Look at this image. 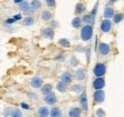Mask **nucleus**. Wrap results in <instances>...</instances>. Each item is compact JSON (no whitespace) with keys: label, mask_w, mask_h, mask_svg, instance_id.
Returning <instances> with one entry per match:
<instances>
[{"label":"nucleus","mask_w":124,"mask_h":117,"mask_svg":"<svg viewBox=\"0 0 124 117\" xmlns=\"http://www.w3.org/2000/svg\"><path fill=\"white\" fill-rule=\"evenodd\" d=\"M124 17V15L123 14H116V15H114V22L115 23H119V22H121L122 21V19H123Z\"/></svg>","instance_id":"bb28decb"},{"label":"nucleus","mask_w":124,"mask_h":117,"mask_svg":"<svg viewBox=\"0 0 124 117\" xmlns=\"http://www.w3.org/2000/svg\"><path fill=\"white\" fill-rule=\"evenodd\" d=\"M116 1V0H110V2H111V3H115Z\"/></svg>","instance_id":"e433bc0d"},{"label":"nucleus","mask_w":124,"mask_h":117,"mask_svg":"<svg viewBox=\"0 0 124 117\" xmlns=\"http://www.w3.org/2000/svg\"><path fill=\"white\" fill-rule=\"evenodd\" d=\"M114 9L112 8V7H106L105 9H104V11H103V16L106 18V19H109V18H112V17H114Z\"/></svg>","instance_id":"6e6552de"},{"label":"nucleus","mask_w":124,"mask_h":117,"mask_svg":"<svg viewBox=\"0 0 124 117\" xmlns=\"http://www.w3.org/2000/svg\"><path fill=\"white\" fill-rule=\"evenodd\" d=\"M82 21H83L86 25H90V24L93 23V21H94V15H93L92 14L84 15L83 18H82Z\"/></svg>","instance_id":"ddd939ff"},{"label":"nucleus","mask_w":124,"mask_h":117,"mask_svg":"<svg viewBox=\"0 0 124 117\" xmlns=\"http://www.w3.org/2000/svg\"><path fill=\"white\" fill-rule=\"evenodd\" d=\"M99 52L101 55H107L110 52V47L106 43H102L99 46Z\"/></svg>","instance_id":"1a4fd4ad"},{"label":"nucleus","mask_w":124,"mask_h":117,"mask_svg":"<svg viewBox=\"0 0 124 117\" xmlns=\"http://www.w3.org/2000/svg\"><path fill=\"white\" fill-rule=\"evenodd\" d=\"M93 87L95 90L97 89H101L102 88L105 87V80L101 77H97L94 81H93Z\"/></svg>","instance_id":"20e7f679"},{"label":"nucleus","mask_w":124,"mask_h":117,"mask_svg":"<svg viewBox=\"0 0 124 117\" xmlns=\"http://www.w3.org/2000/svg\"><path fill=\"white\" fill-rule=\"evenodd\" d=\"M11 117H22V112L19 110H13L11 112Z\"/></svg>","instance_id":"cd10ccee"},{"label":"nucleus","mask_w":124,"mask_h":117,"mask_svg":"<svg viewBox=\"0 0 124 117\" xmlns=\"http://www.w3.org/2000/svg\"><path fill=\"white\" fill-rule=\"evenodd\" d=\"M41 18H42V20H44V21H48V20H50V19L52 18V14H51L50 12H48V11H44V12L41 14Z\"/></svg>","instance_id":"a878e982"},{"label":"nucleus","mask_w":124,"mask_h":117,"mask_svg":"<svg viewBox=\"0 0 124 117\" xmlns=\"http://www.w3.org/2000/svg\"><path fill=\"white\" fill-rule=\"evenodd\" d=\"M52 90H53V87H52V85H50V84H46V85H44L42 88H41V92H42V94H44V95H49V94H51L52 93Z\"/></svg>","instance_id":"dca6fc26"},{"label":"nucleus","mask_w":124,"mask_h":117,"mask_svg":"<svg viewBox=\"0 0 124 117\" xmlns=\"http://www.w3.org/2000/svg\"><path fill=\"white\" fill-rule=\"evenodd\" d=\"M56 88L58 89V91L60 92H64L66 89H67V83H65L64 81H59L57 84H56Z\"/></svg>","instance_id":"a211bd4d"},{"label":"nucleus","mask_w":124,"mask_h":117,"mask_svg":"<svg viewBox=\"0 0 124 117\" xmlns=\"http://www.w3.org/2000/svg\"><path fill=\"white\" fill-rule=\"evenodd\" d=\"M85 10H86L85 6H84L83 4H81V3H78V5L76 6V14H78V15L83 14Z\"/></svg>","instance_id":"aec40b11"},{"label":"nucleus","mask_w":124,"mask_h":117,"mask_svg":"<svg viewBox=\"0 0 124 117\" xmlns=\"http://www.w3.org/2000/svg\"><path fill=\"white\" fill-rule=\"evenodd\" d=\"M16 20L15 18H11V19H8V20H6V23L7 24H13L14 22H16Z\"/></svg>","instance_id":"72a5a7b5"},{"label":"nucleus","mask_w":124,"mask_h":117,"mask_svg":"<svg viewBox=\"0 0 124 117\" xmlns=\"http://www.w3.org/2000/svg\"><path fill=\"white\" fill-rule=\"evenodd\" d=\"M80 25H81V19L79 17H75L73 19V21H72V26L77 29V28L80 27Z\"/></svg>","instance_id":"393cba45"},{"label":"nucleus","mask_w":124,"mask_h":117,"mask_svg":"<svg viewBox=\"0 0 124 117\" xmlns=\"http://www.w3.org/2000/svg\"><path fill=\"white\" fill-rule=\"evenodd\" d=\"M106 73V66L102 63H97L95 66H94V69H93V73L95 76L97 77H100L102 75H104Z\"/></svg>","instance_id":"f03ea898"},{"label":"nucleus","mask_w":124,"mask_h":117,"mask_svg":"<svg viewBox=\"0 0 124 117\" xmlns=\"http://www.w3.org/2000/svg\"><path fill=\"white\" fill-rule=\"evenodd\" d=\"M45 102L48 104V105H54L56 101H57V99H56V96L54 95V94H53V93H51V94H49V95H46L45 96Z\"/></svg>","instance_id":"9d476101"},{"label":"nucleus","mask_w":124,"mask_h":117,"mask_svg":"<svg viewBox=\"0 0 124 117\" xmlns=\"http://www.w3.org/2000/svg\"><path fill=\"white\" fill-rule=\"evenodd\" d=\"M70 63H71V65L73 66V67H77L78 64H79V62H78V60L75 56H72L71 57V61H70Z\"/></svg>","instance_id":"c756f323"},{"label":"nucleus","mask_w":124,"mask_h":117,"mask_svg":"<svg viewBox=\"0 0 124 117\" xmlns=\"http://www.w3.org/2000/svg\"><path fill=\"white\" fill-rule=\"evenodd\" d=\"M37 114L39 117H48L50 114V111L46 107H40L37 110Z\"/></svg>","instance_id":"9b49d317"},{"label":"nucleus","mask_w":124,"mask_h":117,"mask_svg":"<svg viewBox=\"0 0 124 117\" xmlns=\"http://www.w3.org/2000/svg\"><path fill=\"white\" fill-rule=\"evenodd\" d=\"M43 84V79L40 76H34L31 81V86L32 88H37L41 87V85Z\"/></svg>","instance_id":"423d86ee"},{"label":"nucleus","mask_w":124,"mask_h":117,"mask_svg":"<svg viewBox=\"0 0 124 117\" xmlns=\"http://www.w3.org/2000/svg\"><path fill=\"white\" fill-rule=\"evenodd\" d=\"M58 44L60 45L61 47L63 48H70V41L68 40V39H66V38H61V39H59L58 40Z\"/></svg>","instance_id":"5701e85b"},{"label":"nucleus","mask_w":124,"mask_h":117,"mask_svg":"<svg viewBox=\"0 0 124 117\" xmlns=\"http://www.w3.org/2000/svg\"><path fill=\"white\" fill-rule=\"evenodd\" d=\"M93 99L96 103H102L105 99V93L101 89H97L93 93Z\"/></svg>","instance_id":"7ed1b4c3"},{"label":"nucleus","mask_w":124,"mask_h":117,"mask_svg":"<svg viewBox=\"0 0 124 117\" xmlns=\"http://www.w3.org/2000/svg\"><path fill=\"white\" fill-rule=\"evenodd\" d=\"M82 86L81 85H79V84H76V85H74L73 87H72V90L73 91H75V92H77V93H79V92H81L82 91Z\"/></svg>","instance_id":"c85d7f7f"},{"label":"nucleus","mask_w":124,"mask_h":117,"mask_svg":"<svg viewBox=\"0 0 124 117\" xmlns=\"http://www.w3.org/2000/svg\"><path fill=\"white\" fill-rule=\"evenodd\" d=\"M46 2L49 7H54L55 6V0H46Z\"/></svg>","instance_id":"2f4dec72"},{"label":"nucleus","mask_w":124,"mask_h":117,"mask_svg":"<svg viewBox=\"0 0 124 117\" xmlns=\"http://www.w3.org/2000/svg\"><path fill=\"white\" fill-rule=\"evenodd\" d=\"M95 114L97 117H103L105 115V111L102 110V109H98L96 111H95Z\"/></svg>","instance_id":"7c9ffc66"},{"label":"nucleus","mask_w":124,"mask_h":117,"mask_svg":"<svg viewBox=\"0 0 124 117\" xmlns=\"http://www.w3.org/2000/svg\"><path fill=\"white\" fill-rule=\"evenodd\" d=\"M69 114L71 117H80L81 115V110L79 108H72L69 111Z\"/></svg>","instance_id":"4468645a"},{"label":"nucleus","mask_w":124,"mask_h":117,"mask_svg":"<svg viewBox=\"0 0 124 117\" xmlns=\"http://www.w3.org/2000/svg\"><path fill=\"white\" fill-rule=\"evenodd\" d=\"M33 23H34V19L31 16H27L23 20V25H25V26H31Z\"/></svg>","instance_id":"b1692460"},{"label":"nucleus","mask_w":124,"mask_h":117,"mask_svg":"<svg viewBox=\"0 0 124 117\" xmlns=\"http://www.w3.org/2000/svg\"><path fill=\"white\" fill-rule=\"evenodd\" d=\"M41 5H42V4H41V2H40L39 0H32L31 3V8L35 11V10L40 9V8H41Z\"/></svg>","instance_id":"412c9836"},{"label":"nucleus","mask_w":124,"mask_h":117,"mask_svg":"<svg viewBox=\"0 0 124 117\" xmlns=\"http://www.w3.org/2000/svg\"><path fill=\"white\" fill-rule=\"evenodd\" d=\"M50 115H51V117H60L61 116V110H60V109L59 108H56V107L53 108L51 110V111H50Z\"/></svg>","instance_id":"f3484780"},{"label":"nucleus","mask_w":124,"mask_h":117,"mask_svg":"<svg viewBox=\"0 0 124 117\" xmlns=\"http://www.w3.org/2000/svg\"><path fill=\"white\" fill-rule=\"evenodd\" d=\"M30 9H31V8H30V4H29L28 2L23 1L22 3L19 4V10H21V11H23V12H27V11L30 10Z\"/></svg>","instance_id":"4be33fe9"},{"label":"nucleus","mask_w":124,"mask_h":117,"mask_svg":"<svg viewBox=\"0 0 124 117\" xmlns=\"http://www.w3.org/2000/svg\"><path fill=\"white\" fill-rule=\"evenodd\" d=\"M72 79H73V76H72V74L69 73V72H65V73H62L61 75V80L62 81H64L65 83H70L71 81H72Z\"/></svg>","instance_id":"2eb2a0df"},{"label":"nucleus","mask_w":124,"mask_h":117,"mask_svg":"<svg viewBox=\"0 0 124 117\" xmlns=\"http://www.w3.org/2000/svg\"><path fill=\"white\" fill-rule=\"evenodd\" d=\"M20 106H21L23 109H25V110H29V109H30V106L27 105V104H25V103H21Z\"/></svg>","instance_id":"473e14b6"},{"label":"nucleus","mask_w":124,"mask_h":117,"mask_svg":"<svg viewBox=\"0 0 124 117\" xmlns=\"http://www.w3.org/2000/svg\"><path fill=\"white\" fill-rule=\"evenodd\" d=\"M43 34L45 36V38L47 39H54V32L52 28H46L43 30Z\"/></svg>","instance_id":"f8f14e48"},{"label":"nucleus","mask_w":124,"mask_h":117,"mask_svg":"<svg viewBox=\"0 0 124 117\" xmlns=\"http://www.w3.org/2000/svg\"><path fill=\"white\" fill-rule=\"evenodd\" d=\"M14 18L17 21V20H20V19L22 18V16H21V15H16L15 16H14Z\"/></svg>","instance_id":"f704fd0d"},{"label":"nucleus","mask_w":124,"mask_h":117,"mask_svg":"<svg viewBox=\"0 0 124 117\" xmlns=\"http://www.w3.org/2000/svg\"><path fill=\"white\" fill-rule=\"evenodd\" d=\"M76 76H77V78H78V80H84L85 77H86V73H85L84 70L79 69V70H78L76 72Z\"/></svg>","instance_id":"6ab92c4d"},{"label":"nucleus","mask_w":124,"mask_h":117,"mask_svg":"<svg viewBox=\"0 0 124 117\" xmlns=\"http://www.w3.org/2000/svg\"><path fill=\"white\" fill-rule=\"evenodd\" d=\"M80 36L83 41H89L93 36V28L91 25H85L80 31Z\"/></svg>","instance_id":"f257e3e1"},{"label":"nucleus","mask_w":124,"mask_h":117,"mask_svg":"<svg viewBox=\"0 0 124 117\" xmlns=\"http://www.w3.org/2000/svg\"><path fill=\"white\" fill-rule=\"evenodd\" d=\"M79 102L81 104V107L83 108L84 110H88V99H87V93L86 91H83L80 95V98H79Z\"/></svg>","instance_id":"39448f33"},{"label":"nucleus","mask_w":124,"mask_h":117,"mask_svg":"<svg viewBox=\"0 0 124 117\" xmlns=\"http://www.w3.org/2000/svg\"><path fill=\"white\" fill-rule=\"evenodd\" d=\"M22 2H23V0H15V3H17V4H18V3L20 4V3H22Z\"/></svg>","instance_id":"c9c22d12"},{"label":"nucleus","mask_w":124,"mask_h":117,"mask_svg":"<svg viewBox=\"0 0 124 117\" xmlns=\"http://www.w3.org/2000/svg\"><path fill=\"white\" fill-rule=\"evenodd\" d=\"M111 28H112V22L109 19H105L101 22L100 29L103 32H109L111 30Z\"/></svg>","instance_id":"0eeeda50"}]
</instances>
